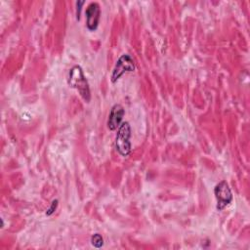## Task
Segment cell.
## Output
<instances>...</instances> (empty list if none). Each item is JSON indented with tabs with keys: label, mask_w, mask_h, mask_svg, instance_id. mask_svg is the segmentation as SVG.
Returning a JSON list of instances; mask_svg holds the SVG:
<instances>
[{
	"label": "cell",
	"mask_w": 250,
	"mask_h": 250,
	"mask_svg": "<svg viewBox=\"0 0 250 250\" xmlns=\"http://www.w3.org/2000/svg\"><path fill=\"white\" fill-rule=\"evenodd\" d=\"M68 84L70 87L76 89L81 98L89 103L91 100V92L88 81L84 75L83 69L80 65H74L70 68L68 73Z\"/></svg>",
	"instance_id": "cell-1"
},
{
	"label": "cell",
	"mask_w": 250,
	"mask_h": 250,
	"mask_svg": "<svg viewBox=\"0 0 250 250\" xmlns=\"http://www.w3.org/2000/svg\"><path fill=\"white\" fill-rule=\"evenodd\" d=\"M131 138V126L129 122L124 121L118 127V131L115 138V147L117 152L121 156H128L132 149V145L130 142Z\"/></svg>",
	"instance_id": "cell-2"
},
{
	"label": "cell",
	"mask_w": 250,
	"mask_h": 250,
	"mask_svg": "<svg viewBox=\"0 0 250 250\" xmlns=\"http://www.w3.org/2000/svg\"><path fill=\"white\" fill-rule=\"evenodd\" d=\"M136 69V65L134 60L128 54L121 55L116 61L114 67L112 69L110 80L112 83H115L120 79V77L126 72H132Z\"/></svg>",
	"instance_id": "cell-3"
},
{
	"label": "cell",
	"mask_w": 250,
	"mask_h": 250,
	"mask_svg": "<svg viewBox=\"0 0 250 250\" xmlns=\"http://www.w3.org/2000/svg\"><path fill=\"white\" fill-rule=\"evenodd\" d=\"M214 194L217 200V210L223 211L232 201V193L229 184L226 181H221L214 188Z\"/></svg>",
	"instance_id": "cell-4"
},
{
	"label": "cell",
	"mask_w": 250,
	"mask_h": 250,
	"mask_svg": "<svg viewBox=\"0 0 250 250\" xmlns=\"http://www.w3.org/2000/svg\"><path fill=\"white\" fill-rule=\"evenodd\" d=\"M85 17H86V27L90 31H95L98 28L100 18H101L100 5L97 2H91L86 8Z\"/></svg>",
	"instance_id": "cell-5"
},
{
	"label": "cell",
	"mask_w": 250,
	"mask_h": 250,
	"mask_svg": "<svg viewBox=\"0 0 250 250\" xmlns=\"http://www.w3.org/2000/svg\"><path fill=\"white\" fill-rule=\"evenodd\" d=\"M125 114V110L124 107L120 104H115L111 109L110 112L108 114V118H107V128L110 131H114L116 130L121 123L123 122V117Z\"/></svg>",
	"instance_id": "cell-6"
},
{
	"label": "cell",
	"mask_w": 250,
	"mask_h": 250,
	"mask_svg": "<svg viewBox=\"0 0 250 250\" xmlns=\"http://www.w3.org/2000/svg\"><path fill=\"white\" fill-rule=\"evenodd\" d=\"M91 243L96 248H101L104 245V238L100 233H94L91 236Z\"/></svg>",
	"instance_id": "cell-7"
},
{
	"label": "cell",
	"mask_w": 250,
	"mask_h": 250,
	"mask_svg": "<svg viewBox=\"0 0 250 250\" xmlns=\"http://www.w3.org/2000/svg\"><path fill=\"white\" fill-rule=\"evenodd\" d=\"M57 207H58V199H55V200H53V201H52L51 206L47 209V211H46V215H47V216H51V215L55 212V210L57 209Z\"/></svg>",
	"instance_id": "cell-8"
},
{
	"label": "cell",
	"mask_w": 250,
	"mask_h": 250,
	"mask_svg": "<svg viewBox=\"0 0 250 250\" xmlns=\"http://www.w3.org/2000/svg\"><path fill=\"white\" fill-rule=\"evenodd\" d=\"M84 1H77L76 2V20H80V12H81V6L84 4Z\"/></svg>",
	"instance_id": "cell-9"
}]
</instances>
